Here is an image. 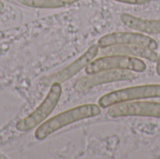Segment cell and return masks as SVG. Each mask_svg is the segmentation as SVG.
<instances>
[{"label": "cell", "mask_w": 160, "mask_h": 159, "mask_svg": "<svg viewBox=\"0 0 160 159\" xmlns=\"http://www.w3.org/2000/svg\"><path fill=\"white\" fill-rule=\"evenodd\" d=\"M133 78H134V74L130 72V70H123V69L103 70L93 74H87V76L82 77V79L77 81L76 83L74 84V87L79 92H84L104 83L122 82V81H131Z\"/></svg>", "instance_id": "8"}, {"label": "cell", "mask_w": 160, "mask_h": 159, "mask_svg": "<svg viewBox=\"0 0 160 159\" xmlns=\"http://www.w3.org/2000/svg\"><path fill=\"white\" fill-rule=\"evenodd\" d=\"M156 71H157V74H158V76H160V54L158 55V61H157Z\"/></svg>", "instance_id": "13"}, {"label": "cell", "mask_w": 160, "mask_h": 159, "mask_svg": "<svg viewBox=\"0 0 160 159\" xmlns=\"http://www.w3.org/2000/svg\"><path fill=\"white\" fill-rule=\"evenodd\" d=\"M118 1L121 3H126V4H130V5H143L149 3L151 0H114Z\"/></svg>", "instance_id": "12"}, {"label": "cell", "mask_w": 160, "mask_h": 159, "mask_svg": "<svg viewBox=\"0 0 160 159\" xmlns=\"http://www.w3.org/2000/svg\"><path fill=\"white\" fill-rule=\"evenodd\" d=\"M147 67L141 58L127 56L122 54H108L99 58H95L86 67V74H93L103 70L123 69L135 72H144Z\"/></svg>", "instance_id": "4"}, {"label": "cell", "mask_w": 160, "mask_h": 159, "mask_svg": "<svg viewBox=\"0 0 160 159\" xmlns=\"http://www.w3.org/2000/svg\"><path fill=\"white\" fill-rule=\"evenodd\" d=\"M4 3L2 2V1H0V12H2L3 11V9H4Z\"/></svg>", "instance_id": "14"}, {"label": "cell", "mask_w": 160, "mask_h": 159, "mask_svg": "<svg viewBox=\"0 0 160 159\" xmlns=\"http://www.w3.org/2000/svg\"><path fill=\"white\" fill-rule=\"evenodd\" d=\"M19 3L38 8H57L70 6L80 0H17Z\"/></svg>", "instance_id": "11"}, {"label": "cell", "mask_w": 160, "mask_h": 159, "mask_svg": "<svg viewBox=\"0 0 160 159\" xmlns=\"http://www.w3.org/2000/svg\"><path fill=\"white\" fill-rule=\"evenodd\" d=\"M122 22L136 31L144 34H160V20L144 19L124 12L120 15Z\"/></svg>", "instance_id": "10"}, {"label": "cell", "mask_w": 160, "mask_h": 159, "mask_svg": "<svg viewBox=\"0 0 160 159\" xmlns=\"http://www.w3.org/2000/svg\"><path fill=\"white\" fill-rule=\"evenodd\" d=\"M99 52V47L98 44H93L86 50L85 52H83L80 57H78L75 61H73L68 66L65 67L61 70L57 71L54 74H52L48 77H45L42 79V82L46 84H52L53 82H65L74 77L77 73H79L81 70L85 68L98 54Z\"/></svg>", "instance_id": "7"}, {"label": "cell", "mask_w": 160, "mask_h": 159, "mask_svg": "<svg viewBox=\"0 0 160 159\" xmlns=\"http://www.w3.org/2000/svg\"><path fill=\"white\" fill-rule=\"evenodd\" d=\"M160 98V84H142L124 89L112 91L105 94L98 99V105L101 108H109L114 104L133 101L142 98Z\"/></svg>", "instance_id": "3"}, {"label": "cell", "mask_w": 160, "mask_h": 159, "mask_svg": "<svg viewBox=\"0 0 160 159\" xmlns=\"http://www.w3.org/2000/svg\"><path fill=\"white\" fill-rule=\"evenodd\" d=\"M102 49V53L104 55L122 54L137 58H144L151 62H157L158 58V54L156 51L139 45H113Z\"/></svg>", "instance_id": "9"}, {"label": "cell", "mask_w": 160, "mask_h": 159, "mask_svg": "<svg viewBox=\"0 0 160 159\" xmlns=\"http://www.w3.org/2000/svg\"><path fill=\"white\" fill-rule=\"evenodd\" d=\"M98 45L100 48L113 45H139L154 51L158 48V42L153 37L134 32H113L104 35L98 39Z\"/></svg>", "instance_id": "6"}, {"label": "cell", "mask_w": 160, "mask_h": 159, "mask_svg": "<svg viewBox=\"0 0 160 159\" xmlns=\"http://www.w3.org/2000/svg\"><path fill=\"white\" fill-rule=\"evenodd\" d=\"M101 107L94 103L82 104L67 110L43 122L35 131V138L38 141L45 140L50 135L79 121L97 117L101 114Z\"/></svg>", "instance_id": "1"}, {"label": "cell", "mask_w": 160, "mask_h": 159, "mask_svg": "<svg viewBox=\"0 0 160 159\" xmlns=\"http://www.w3.org/2000/svg\"><path fill=\"white\" fill-rule=\"evenodd\" d=\"M107 114L112 118L119 117H154L160 118V102L128 101L109 107Z\"/></svg>", "instance_id": "5"}, {"label": "cell", "mask_w": 160, "mask_h": 159, "mask_svg": "<svg viewBox=\"0 0 160 159\" xmlns=\"http://www.w3.org/2000/svg\"><path fill=\"white\" fill-rule=\"evenodd\" d=\"M62 92L63 90L61 83H52L46 97L39 104V106L30 114L16 123L17 130L22 132H27L42 124L48 118V116L54 111L61 98Z\"/></svg>", "instance_id": "2"}]
</instances>
